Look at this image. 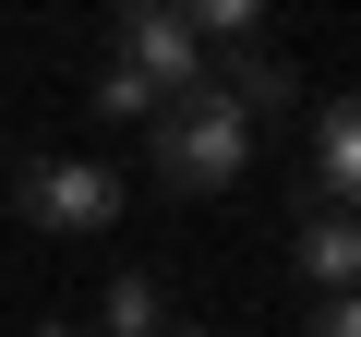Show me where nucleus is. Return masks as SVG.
Returning a JSON list of instances; mask_svg holds the SVG:
<instances>
[{
	"instance_id": "f257e3e1",
	"label": "nucleus",
	"mask_w": 361,
	"mask_h": 337,
	"mask_svg": "<svg viewBox=\"0 0 361 337\" xmlns=\"http://www.w3.org/2000/svg\"><path fill=\"white\" fill-rule=\"evenodd\" d=\"M145 157H157L169 193H229L241 168H253V121H229L217 97H180V109L145 121Z\"/></svg>"
},
{
	"instance_id": "f03ea898",
	"label": "nucleus",
	"mask_w": 361,
	"mask_h": 337,
	"mask_svg": "<svg viewBox=\"0 0 361 337\" xmlns=\"http://www.w3.org/2000/svg\"><path fill=\"white\" fill-rule=\"evenodd\" d=\"M109 61H121L133 85H157V109L205 97V37H193V13H157V0H133L121 37H109Z\"/></svg>"
},
{
	"instance_id": "7ed1b4c3",
	"label": "nucleus",
	"mask_w": 361,
	"mask_h": 337,
	"mask_svg": "<svg viewBox=\"0 0 361 337\" xmlns=\"http://www.w3.org/2000/svg\"><path fill=\"white\" fill-rule=\"evenodd\" d=\"M121 217V181L97 157H37L25 168V229H109Z\"/></svg>"
},
{
	"instance_id": "20e7f679",
	"label": "nucleus",
	"mask_w": 361,
	"mask_h": 337,
	"mask_svg": "<svg viewBox=\"0 0 361 337\" xmlns=\"http://www.w3.org/2000/svg\"><path fill=\"white\" fill-rule=\"evenodd\" d=\"M313 205L361 217V97H337V109L313 121Z\"/></svg>"
},
{
	"instance_id": "39448f33",
	"label": "nucleus",
	"mask_w": 361,
	"mask_h": 337,
	"mask_svg": "<svg viewBox=\"0 0 361 337\" xmlns=\"http://www.w3.org/2000/svg\"><path fill=\"white\" fill-rule=\"evenodd\" d=\"M289 253H301V277H313L325 301H337V289H361V217H337V205H313Z\"/></svg>"
},
{
	"instance_id": "423d86ee",
	"label": "nucleus",
	"mask_w": 361,
	"mask_h": 337,
	"mask_svg": "<svg viewBox=\"0 0 361 337\" xmlns=\"http://www.w3.org/2000/svg\"><path fill=\"white\" fill-rule=\"evenodd\" d=\"M109 337H180L169 325V277H109Z\"/></svg>"
},
{
	"instance_id": "0eeeda50",
	"label": "nucleus",
	"mask_w": 361,
	"mask_h": 337,
	"mask_svg": "<svg viewBox=\"0 0 361 337\" xmlns=\"http://www.w3.org/2000/svg\"><path fill=\"white\" fill-rule=\"evenodd\" d=\"M85 109H109V121H157V85H133L121 61H97V97Z\"/></svg>"
},
{
	"instance_id": "6e6552de",
	"label": "nucleus",
	"mask_w": 361,
	"mask_h": 337,
	"mask_svg": "<svg viewBox=\"0 0 361 337\" xmlns=\"http://www.w3.org/2000/svg\"><path fill=\"white\" fill-rule=\"evenodd\" d=\"M301 337H361V289H337V301H313V313H301Z\"/></svg>"
}]
</instances>
